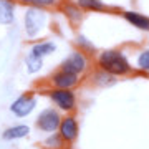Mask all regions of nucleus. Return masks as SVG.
<instances>
[{
  "label": "nucleus",
  "instance_id": "1a4fd4ad",
  "mask_svg": "<svg viewBox=\"0 0 149 149\" xmlns=\"http://www.w3.org/2000/svg\"><path fill=\"white\" fill-rule=\"evenodd\" d=\"M15 0H0V25H12L15 22Z\"/></svg>",
  "mask_w": 149,
  "mask_h": 149
},
{
  "label": "nucleus",
  "instance_id": "9d476101",
  "mask_svg": "<svg viewBox=\"0 0 149 149\" xmlns=\"http://www.w3.org/2000/svg\"><path fill=\"white\" fill-rule=\"evenodd\" d=\"M123 17H124V20L128 22L129 25L136 27L138 30H141V32H149V17L143 15L139 12H131V10L124 12Z\"/></svg>",
  "mask_w": 149,
  "mask_h": 149
},
{
  "label": "nucleus",
  "instance_id": "6ab92c4d",
  "mask_svg": "<svg viewBox=\"0 0 149 149\" xmlns=\"http://www.w3.org/2000/svg\"><path fill=\"white\" fill-rule=\"evenodd\" d=\"M78 47L83 48V50H88V52H95V47H93L90 40H86L83 35H80V37H78Z\"/></svg>",
  "mask_w": 149,
  "mask_h": 149
},
{
  "label": "nucleus",
  "instance_id": "0eeeda50",
  "mask_svg": "<svg viewBox=\"0 0 149 149\" xmlns=\"http://www.w3.org/2000/svg\"><path fill=\"white\" fill-rule=\"evenodd\" d=\"M50 83H52L53 88L71 90L80 83V74H73V73H68V71H63V70H58L50 76Z\"/></svg>",
  "mask_w": 149,
  "mask_h": 149
},
{
  "label": "nucleus",
  "instance_id": "a211bd4d",
  "mask_svg": "<svg viewBox=\"0 0 149 149\" xmlns=\"http://www.w3.org/2000/svg\"><path fill=\"white\" fill-rule=\"evenodd\" d=\"M136 65H138L139 70H143V71H149V50H144L141 53L138 55V58H136Z\"/></svg>",
  "mask_w": 149,
  "mask_h": 149
},
{
  "label": "nucleus",
  "instance_id": "f03ea898",
  "mask_svg": "<svg viewBox=\"0 0 149 149\" xmlns=\"http://www.w3.org/2000/svg\"><path fill=\"white\" fill-rule=\"evenodd\" d=\"M48 27V12L38 7H28L23 13V30L28 38H38Z\"/></svg>",
  "mask_w": 149,
  "mask_h": 149
},
{
  "label": "nucleus",
  "instance_id": "423d86ee",
  "mask_svg": "<svg viewBox=\"0 0 149 149\" xmlns=\"http://www.w3.org/2000/svg\"><path fill=\"white\" fill-rule=\"evenodd\" d=\"M35 108H37V98L32 93H23L13 100V103L10 104V111L17 118H27L28 114H32Z\"/></svg>",
  "mask_w": 149,
  "mask_h": 149
},
{
  "label": "nucleus",
  "instance_id": "2eb2a0df",
  "mask_svg": "<svg viewBox=\"0 0 149 149\" xmlns=\"http://www.w3.org/2000/svg\"><path fill=\"white\" fill-rule=\"evenodd\" d=\"M22 5L27 7H38V8H50L58 3V0H18Z\"/></svg>",
  "mask_w": 149,
  "mask_h": 149
},
{
  "label": "nucleus",
  "instance_id": "f8f14e48",
  "mask_svg": "<svg viewBox=\"0 0 149 149\" xmlns=\"http://www.w3.org/2000/svg\"><path fill=\"white\" fill-rule=\"evenodd\" d=\"M55 52H56V45L53 42H48V40H45V42H37L30 47V55L38 56V58H45L48 55H53Z\"/></svg>",
  "mask_w": 149,
  "mask_h": 149
},
{
  "label": "nucleus",
  "instance_id": "dca6fc26",
  "mask_svg": "<svg viewBox=\"0 0 149 149\" xmlns=\"http://www.w3.org/2000/svg\"><path fill=\"white\" fill-rule=\"evenodd\" d=\"M63 12L68 15V18L73 23H78V22L83 18V15H81V8L78 5H71V3H68V5L63 7Z\"/></svg>",
  "mask_w": 149,
  "mask_h": 149
},
{
  "label": "nucleus",
  "instance_id": "20e7f679",
  "mask_svg": "<svg viewBox=\"0 0 149 149\" xmlns=\"http://www.w3.org/2000/svg\"><path fill=\"white\" fill-rule=\"evenodd\" d=\"M48 98L52 100L55 106L61 109V111H73L76 108V95L73 90H60V88H53L48 93Z\"/></svg>",
  "mask_w": 149,
  "mask_h": 149
},
{
  "label": "nucleus",
  "instance_id": "ddd939ff",
  "mask_svg": "<svg viewBox=\"0 0 149 149\" xmlns=\"http://www.w3.org/2000/svg\"><path fill=\"white\" fill-rule=\"evenodd\" d=\"M76 5L86 12H103L106 10V3L103 0H76Z\"/></svg>",
  "mask_w": 149,
  "mask_h": 149
},
{
  "label": "nucleus",
  "instance_id": "6e6552de",
  "mask_svg": "<svg viewBox=\"0 0 149 149\" xmlns=\"http://www.w3.org/2000/svg\"><path fill=\"white\" fill-rule=\"evenodd\" d=\"M58 134L63 138L65 143H74L76 138H78V119L74 116H65L61 118V123H60L58 128Z\"/></svg>",
  "mask_w": 149,
  "mask_h": 149
},
{
  "label": "nucleus",
  "instance_id": "7ed1b4c3",
  "mask_svg": "<svg viewBox=\"0 0 149 149\" xmlns=\"http://www.w3.org/2000/svg\"><path fill=\"white\" fill-rule=\"evenodd\" d=\"M60 123H61V114L58 113V109L55 108H45L40 114L37 116V128L43 133H56L60 128Z\"/></svg>",
  "mask_w": 149,
  "mask_h": 149
},
{
  "label": "nucleus",
  "instance_id": "9b49d317",
  "mask_svg": "<svg viewBox=\"0 0 149 149\" xmlns=\"http://www.w3.org/2000/svg\"><path fill=\"white\" fill-rule=\"evenodd\" d=\"M30 134V126L28 124H13L10 128H7L2 133V139L3 141H17V139L27 138Z\"/></svg>",
  "mask_w": 149,
  "mask_h": 149
},
{
  "label": "nucleus",
  "instance_id": "4468645a",
  "mask_svg": "<svg viewBox=\"0 0 149 149\" xmlns=\"http://www.w3.org/2000/svg\"><path fill=\"white\" fill-rule=\"evenodd\" d=\"M25 68L30 74H37L43 68V58H38V56H33L28 53L25 58Z\"/></svg>",
  "mask_w": 149,
  "mask_h": 149
},
{
  "label": "nucleus",
  "instance_id": "39448f33",
  "mask_svg": "<svg viewBox=\"0 0 149 149\" xmlns=\"http://www.w3.org/2000/svg\"><path fill=\"white\" fill-rule=\"evenodd\" d=\"M86 68H88V56L80 50L71 52L60 65V70L73 74H81L83 71H86Z\"/></svg>",
  "mask_w": 149,
  "mask_h": 149
},
{
  "label": "nucleus",
  "instance_id": "f257e3e1",
  "mask_svg": "<svg viewBox=\"0 0 149 149\" xmlns=\"http://www.w3.org/2000/svg\"><path fill=\"white\" fill-rule=\"evenodd\" d=\"M98 66L103 71L113 74V76L128 74L131 71V65H129L128 58L119 50H104V52H101L98 55Z\"/></svg>",
  "mask_w": 149,
  "mask_h": 149
},
{
  "label": "nucleus",
  "instance_id": "f3484780",
  "mask_svg": "<svg viewBox=\"0 0 149 149\" xmlns=\"http://www.w3.org/2000/svg\"><path fill=\"white\" fill-rule=\"evenodd\" d=\"M63 143H65L63 138H61L58 133H52L47 139H45V146H47L48 149H61L63 148Z\"/></svg>",
  "mask_w": 149,
  "mask_h": 149
}]
</instances>
